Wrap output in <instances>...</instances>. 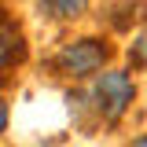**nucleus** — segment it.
I'll return each mask as SVG.
<instances>
[{
  "instance_id": "nucleus-1",
  "label": "nucleus",
  "mask_w": 147,
  "mask_h": 147,
  "mask_svg": "<svg viewBox=\"0 0 147 147\" xmlns=\"http://www.w3.org/2000/svg\"><path fill=\"white\" fill-rule=\"evenodd\" d=\"M132 96H136V85H132V77H129L125 70H107V74H99L96 85H92L96 114H99L103 121H118L129 110Z\"/></svg>"
},
{
  "instance_id": "nucleus-2",
  "label": "nucleus",
  "mask_w": 147,
  "mask_h": 147,
  "mask_svg": "<svg viewBox=\"0 0 147 147\" xmlns=\"http://www.w3.org/2000/svg\"><path fill=\"white\" fill-rule=\"evenodd\" d=\"M110 48L103 40H96V37H81V40H70V44H63V52L55 55V70L63 74V77H88V74L103 70V63H107Z\"/></svg>"
},
{
  "instance_id": "nucleus-3",
  "label": "nucleus",
  "mask_w": 147,
  "mask_h": 147,
  "mask_svg": "<svg viewBox=\"0 0 147 147\" xmlns=\"http://www.w3.org/2000/svg\"><path fill=\"white\" fill-rule=\"evenodd\" d=\"M18 59H22V37H18V30L7 18L0 15V74L11 70Z\"/></svg>"
},
{
  "instance_id": "nucleus-4",
  "label": "nucleus",
  "mask_w": 147,
  "mask_h": 147,
  "mask_svg": "<svg viewBox=\"0 0 147 147\" xmlns=\"http://www.w3.org/2000/svg\"><path fill=\"white\" fill-rule=\"evenodd\" d=\"M37 7L44 11L48 18H81L85 15V7H88V0H37Z\"/></svg>"
},
{
  "instance_id": "nucleus-5",
  "label": "nucleus",
  "mask_w": 147,
  "mask_h": 147,
  "mask_svg": "<svg viewBox=\"0 0 147 147\" xmlns=\"http://www.w3.org/2000/svg\"><path fill=\"white\" fill-rule=\"evenodd\" d=\"M129 63H132L136 70H140V66H147V26L132 37V44H129Z\"/></svg>"
},
{
  "instance_id": "nucleus-6",
  "label": "nucleus",
  "mask_w": 147,
  "mask_h": 147,
  "mask_svg": "<svg viewBox=\"0 0 147 147\" xmlns=\"http://www.w3.org/2000/svg\"><path fill=\"white\" fill-rule=\"evenodd\" d=\"M4 129H7V103L0 99V136H4Z\"/></svg>"
},
{
  "instance_id": "nucleus-7",
  "label": "nucleus",
  "mask_w": 147,
  "mask_h": 147,
  "mask_svg": "<svg viewBox=\"0 0 147 147\" xmlns=\"http://www.w3.org/2000/svg\"><path fill=\"white\" fill-rule=\"evenodd\" d=\"M132 147H147V136H144V140H136V144H132Z\"/></svg>"
}]
</instances>
